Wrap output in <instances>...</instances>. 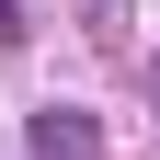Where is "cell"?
Segmentation results:
<instances>
[{
	"mask_svg": "<svg viewBox=\"0 0 160 160\" xmlns=\"http://www.w3.org/2000/svg\"><path fill=\"white\" fill-rule=\"evenodd\" d=\"M92 149H103V126H92L80 103H46L34 114V160H92Z\"/></svg>",
	"mask_w": 160,
	"mask_h": 160,
	"instance_id": "cell-1",
	"label": "cell"
}]
</instances>
